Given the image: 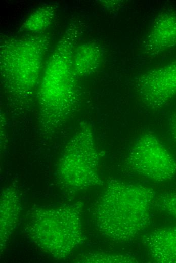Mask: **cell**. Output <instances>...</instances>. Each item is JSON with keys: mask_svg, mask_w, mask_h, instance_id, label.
<instances>
[{"mask_svg": "<svg viewBox=\"0 0 176 263\" xmlns=\"http://www.w3.org/2000/svg\"><path fill=\"white\" fill-rule=\"evenodd\" d=\"M79 30L69 26L50 56L37 90L40 127L51 134L61 127L79 106L80 89L73 66Z\"/></svg>", "mask_w": 176, "mask_h": 263, "instance_id": "cell-1", "label": "cell"}, {"mask_svg": "<svg viewBox=\"0 0 176 263\" xmlns=\"http://www.w3.org/2000/svg\"><path fill=\"white\" fill-rule=\"evenodd\" d=\"M155 197L152 188L110 180L96 206L98 230L113 241L134 240L149 225Z\"/></svg>", "mask_w": 176, "mask_h": 263, "instance_id": "cell-2", "label": "cell"}, {"mask_svg": "<svg viewBox=\"0 0 176 263\" xmlns=\"http://www.w3.org/2000/svg\"><path fill=\"white\" fill-rule=\"evenodd\" d=\"M46 34L11 38L1 46L3 84L14 105L28 106L39 86L42 63L49 45Z\"/></svg>", "mask_w": 176, "mask_h": 263, "instance_id": "cell-3", "label": "cell"}, {"mask_svg": "<svg viewBox=\"0 0 176 263\" xmlns=\"http://www.w3.org/2000/svg\"><path fill=\"white\" fill-rule=\"evenodd\" d=\"M82 203L54 208L38 207L28 212L25 231L41 251L56 259L69 255L86 239L81 223Z\"/></svg>", "mask_w": 176, "mask_h": 263, "instance_id": "cell-4", "label": "cell"}, {"mask_svg": "<svg viewBox=\"0 0 176 263\" xmlns=\"http://www.w3.org/2000/svg\"><path fill=\"white\" fill-rule=\"evenodd\" d=\"M99 155L91 125L80 123L67 143L57 167L60 186L70 193L102 186L99 174Z\"/></svg>", "mask_w": 176, "mask_h": 263, "instance_id": "cell-5", "label": "cell"}, {"mask_svg": "<svg viewBox=\"0 0 176 263\" xmlns=\"http://www.w3.org/2000/svg\"><path fill=\"white\" fill-rule=\"evenodd\" d=\"M126 160L132 170L155 182L167 181L176 175V160L152 133L137 138Z\"/></svg>", "mask_w": 176, "mask_h": 263, "instance_id": "cell-6", "label": "cell"}, {"mask_svg": "<svg viewBox=\"0 0 176 263\" xmlns=\"http://www.w3.org/2000/svg\"><path fill=\"white\" fill-rule=\"evenodd\" d=\"M137 90L149 108L164 106L176 97V60L143 74L138 80Z\"/></svg>", "mask_w": 176, "mask_h": 263, "instance_id": "cell-7", "label": "cell"}, {"mask_svg": "<svg viewBox=\"0 0 176 263\" xmlns=\"http://www.w3.org/2000/svg\"><path fill=\"white\" fill-rule=\"evenodd\" d=\"M176 47V13L166 12L155 19L145 42V48L155 55Z\"/></svg>", "mask_w": 176, "mask_h": 263, "instance_id": "cell-8", "label": "cell"}, {"mask_svg": "<svg viewBox=\"0 0 176 263\" xmlns=\"http://www.w3.org/2000/svg\"><path fill=\"white\" fill-rule=\"evenodd\" d=\"M142 243L156 262L176 263V226L154 229L143 235Z\"/></svg>", "mask_w": 176, "mask_h": 263, "instance_id": "cell-9", "label": "cell"}, {"mask_svg": "<svg viewBox=\"0 0 176 263\" xmlns=\"http://www.w3.org/2000/svg\"><path fill=\"white\" fill-rule=\"evenodd\" d=\"M21 200L18 189L10 186L4 188L0 198V250L3 252L18 221Z\"/></svg>", "mask_w": 176, "mask_h": 263, "instance_id": "cell-10", "label": "cell"}, {"mask_svg": "<svg viewBox=\"0 0 176 263\" xmlns=\"http://www.w3.org/2000/svg\"><path fill=\"white\" fill-rule=\"evenodd\" d=\"M104 51L95 41H87L76 46L73 54V66L79 77L90 75L100 67L102 63Z\"/></svg>", "mask_w": 176, "mask_h": 263, "instance_id": "cell-11", "label": "cell"}, {"mask_svg": "<svg viewBox=\"0 0 176 263\" xmlns=\"http://www.w3.org/2000/svg\"><path fill=\"white\" fill-rule=\"evenodd\" d=\"M54 5H47L40 7L26 20L24 28L27 31L37 32L45 29L51 23L56 13Z\"/></svg>", "mask_w": 176, "mask_h": 263, "instance_id": "cell-12", "label": "cell"}, {"mask_svg": "<svg viewBox=\"0 0 176 263\" xmlns=\"http://www.w3.org/2000/svg\"><path fill=\"white\" fill-rule=\"evenodd\" d=\"M83 263H137L139 261L128 254H115L104 252L88 253L75 259Z\"/></svg>", "mask_w": 176, "mask_h": 263, "instance_id": "cell-13", "label": "cell"}, {"mask_svg": "<svg viewBox=\"0 0 176 263\" xmlns=\"http://www.w3.org/2000/svg\"><path fill=\"white\" fill-rule=\"evenodd\" d=\"M155 204L161 210L176 218V192L161 197Z\"/></svg>", "mask_w": 176, "mask_h": 263, "instance_id": "cell-14", "label": "cell"}, {"mask_svg": "<svg viewBox=\"0 0 176 263\" xmlns=\"http://www.w3.org/2000/svg\"><path fill=\"white\" fill-rule=\"evenodd\" d=\"M169 126L171 136L176 142V113L170 118Z\"/></svg>", "mask_w": 176, "mask_h": 263, "instance_id": "cell-15", "label": "cell"}]
</instances>
